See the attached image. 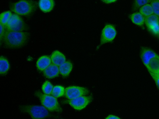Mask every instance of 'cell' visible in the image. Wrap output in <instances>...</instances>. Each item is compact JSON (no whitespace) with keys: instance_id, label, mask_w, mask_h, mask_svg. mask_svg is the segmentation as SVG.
Listing matches in <instances>:
<instances>
[{"instance_id":"obj_1","label":"cell","mask_w":159,"mask_h":119,"mask_svg":"<svg viewBox=\"0 0 159 119\" xmlns=\"http://www.w3.org/2000/svg\"><path fill=\"white\" fill-rule=\"evenodd\" d=\"M30 37V33L28 32L10 31L5 29L0 43L7 48H18L25 45L29 41Z\"/></svg>"},{"instance_id":"obj_2","label":"cell","mask_w":159,"mask_h":119,"mask_svg":"<svg viewBox=\"0 0 159 119\" xmlns=\"http://www.w3.org/2000/svg\"><path fill=\"white\" fill-rule=\"evenodd\" d=\"M38 3L33 0H20L11 4L10 10L19 15L27 16L37 9Z\"/></svg>"},{"instance_id":"obj_3","label":"cell","mask_w":159,"mask_h":119,"mask_svg":"<svg viewBox=\"0 0 159 119\" xmlns=\"http://www.w3.org/2000/svg\"><path fill=\"white\" fill-rule=\"evenodd\" d=\"M34 95L42 105L49 111L59 113L62 112V108L56 97L39 91H36Z\"/></svg>"},{"instance_id":"obj_4","label":"cell","mask_w":159,"mask_h":119,"mask_svg":"<svg viewBox=\"0 0 159 119\" xmlns=\"http://www.w3.org/2000/svg\"><path fill=\"white\" fill-rule=\"evenodd\" d=\"M20 111L28 114L33 119H42L52 117L44 107L37 105H25L20 107Z\"/></svg>"},{"instance_id":"obj_5","label":"cell","mask_w":159,"mask_h":119,"mask_svg":"<svg viewBox=\"0 0 159 119\" xmlns=\"http://www.w3.org/2000/svg\"><path fill=\"white\" fill-rule=\"evenodd\" d=\"M5 27L6 30L10 31H24L28 29L23 20L17 14H12Z\"/></svg>"},{"instance_id":"obj_6","label":"cell","mask_w":159,"mask_h":119,"mask_svg":"<svg viewBox=\"0 0 159 119\" xmlns=\"http://www.w3.org/2000/svg\"><path fill=\"white\" fill-rule=\"evenodd\" d=\"M116 35L117 31L115 26L111 24H106L101 32L99 46L112 42Z\"/></svg>"},{"instance_id":"obj_7","label":"cell","mask_w":159,"mask_h":119,"mask_svg":"<svg viewBox=\"0 0 159 119\" xmlns=\"http://www.w3.org/2000/svg\"><path fill=\"white\" fill-rule=\"evenodd\" d=\"M91 95L82 96L63 102L70 104L73 108L77 110H81L85 108L92 101Z\"/></svg>"},{"instance_id":"obj_8","label":"cell","mask_w":159,"mask_h":119,"mask_svg":"<svg viewBox=\"0 0 159 119\" xmlns=\"http://www.w3.org/2000/svg\"><path fill=\"white\" fill-rule=\"evenodd\" d=\"M88 89L85 87L77 86H68L65 89L64 96L69 99H73L87 95Z\"/></svg>"},{"instance_id":"obj_9","label":"cell","mask_w":159,"mask_h":119,"mask_svg":"<svg viewBox=\"0 0 159 119\" xmlns=\"http://www.w3.org/2000/svg\"><path fill=\"white\" fill-rule=\"evenodd\" d=\"M158 55L152 50L145 47H142L140 50L141 60L146 67L150 60Z\"/></svg>"},{"instance_id":"obj_10","label":"cell","mask_w":159,"mask_h":119,"mask_svg":"<svg viewBox=\"0 0 159 119\" xmlns=\"http://www.w3.org/2000/svg\"><path fill=\"white\" fill-rule=\"evenodd\" d=\"M59 73V68L54 64H51L43 71L44 76L48 79H52L57 77Z\"/></svg>"},{"instance_id":"obj_11","label":"cell","mask_w":159,"mask_h":119,"mask_svg":"<svg viewBox=\"0 0 159 119\" xmlns=\"http://www.w3.org/2000/svg\"><path fill=\"white\" fill-rule=\"evenodd\" d=\"M51 58L49 56L43 55L37 60L36 63V67L39 71H43L51 64Z\"/></svg>"},{"instance_id":"obj_12","label":"cell","mask_w":159,"mask_h":119,"mask_svg":"<svg viewBox=\"0 0 159 119\" xmlns=\"http://www.w3.org/2000/svg\"><path fill=\"white\" fill-rule=\"evenodd\" d=\"M55 4L54 0H39L38 2L39 9L45 13L51 11L53 9Z\"/></svg>"},{"instance_id":"obj_13","label":"cell","mask_w":159,"mask_h":119,"mask_svg":"<svg viewBox=\"0 0 159 119\" xmlns=\"http://www.w3.org/2000/svg\"><path fill=\"white\" fill-rule=\"evenodd\" d=\"M50 58L53 64L57 66H60L66 61L65 55L57 50L55 51L52 53Z\"/></svg>"},{"instance_id":"obj_14","label":"cell","mask_w":159,"mask_h":119,"mask_svg":"<svg viewBox=\"0 0 159 119\" xmlns=\"http://www.w3.org/2000/svg\"><path fill=\"white\" fill-rule=\"evenodd\" d=\"M146 68L148 71L157 74L159 72V55L152 58Z\"/></svg>"},{"instance_id":"obj_15","label":"cell","mask_w":159,"mask_h":119,"mask_svg":"<svg viewBox=\"0 0 159 119\" xmlns=\"http://www.w3.org/2000/svg\"><path fill=\"white\" fill-rule=\"evenodd\" d=\"M72 68V64L69 60L66 61L59 68L60 73L64 77H66L69 75Z\"/></svg>"},{"instance_id":"obj_16","label":"cell","mask_w":159,"mask_h":119,"mask_svg":"<svg viewBox=\"0 0 159 119\" xmlns=\"http://www.w3.org/2000/svg\"><path fill=\"white\" fill-rule=\"evenodd\" d=\"M129 17L132 22L137 25L142 26L144 23L145 17L140 12L133 13L130 15Z\"/></svg>"},{"instance_id":"obj_17","label":"cell","mask_w":159,"mask_h":119,"mask_svg":"<svg viewBox=\"0 0 159 119\" xmlns=\"http://www.w3.org/2000/svg\"><path fill=\"white\" fill-rule=\"evenodd\" d=\"M10 64L7 59L2 56L0 58V73L1 75L6 74L10 68Z\"/></svg>"},{"instance_id":"obj_18","label":"cell","mask_w":159,"mask_h":119,"mask_svg":"<svg viewBox=\"0 0 159 119\" xmlns=\"http://www.w3.org/2000/svg\"><path fill=\"white\" fill-rule=\"evenodd\" d=\"M144 23L148 29L154 24L159 23V17L155 14L145 17Z\"/></svg>"},{"instance_id":"obj_19","label":"cell","mask_w":159,"mask_h":119,"mask_svg":"<svg viewBox=\"0 0 159 119\" xmlns=\"http://www.w3.org/2000/svg\"><path fill=\"white\" fill-rule=\"evenodd\" d=\"M65 89L60 85H57L53 87L51 94L56 98H59L64 95Z\"/></svg>"},{"instance_id":"obj_20","label":"cell","mask_w":159,"mask_h":119,"mask_svg":"<svg viewBox=\"0 0 159 119\" xmlns=\"http://www.w3.org/2000/svg\"><path fill=\"white\" fill-rule=\"evenodd\" d=\"M139 12L145 17L152 14L153 11L151 5L148 4L140 7Z\"/></svg>"},{"instance_id":"obj_21","label":"cell","mask_w":159,"mask_h":119,"mask_svg":"<svg viewBox=\"0 0 159 119\" xmlns=\"http://www.w3.org/2000/svg\"><path fill=\"white\" fill-rule=\"evenodd\" d=\"M12 15L11 12L9 11L2 13L0 15V24L5 27Z\"/></svg>"},{"instance_id":"obj_22","label":"cell","mask_w":159,"mask_h":119,"mask_svg":"<svg viewBox=\"0 0 159 119\" xmlns=\"http://www.w3.org/2000/svg\"><path fill=\"white\" fill-rule=\"evenodd\" d=\"M53 88V85L48 81H45L42 86V90L43 92L47 95H50L52 93Z\"/></svg>"},{"instance_id":"obj_23","label":"cell","mask_w":159,"mask_h":119,"mask_svg":"<svg viewBox=\"0 0 159 119\" xmlns=\"http://www.w3.org/2000/svg\"><path fill=\"white\" fill-rule=\"evenodd\" d=\"M152 0H134L133 7V10L136 11L139 7L151 2Z\"/></svg>"},{"instance_id":"obj_24","label":"cell","mask_w":159,"mask_h":119,"mask_svg":"<svg viewBox=\"0 0 159 119\" xmlns=\"http://www.w3.org/2000/svg\"><path fill=\"white\" fill-rule=\"evenodd\" d=\"M151 5L153 13L159 17V0H152L151 2Z\"/></svg>"},{"instance_id":"obj_25","label":"cell","mask_w":159,"mask_h":119,"mask_svg":"<svg viewBox=\"0 0 159 119\" xmlns=\"http://www.w3.org/2000/svg\"><path fill=\"white\" fill-rule=\"evenodd\" d=\"M148 29L151 33L156 36L159 33V23L152 25Z\"/></svg>"},{"instance_id":"obj_26","label":"cell","mask_w":159,"mask_h":119,"mask_svg":"<svg viewBox=\"0 0 159 119\" xmlns=\"http://www.w3.org/2000/svg\"><path fill=\"white\" fill-rule=\"evenodd\" d=\"M148 72L153 78L157 88L159 89V75L150 71Z\"/></svg>"},{"instance_id":"obj_27","label":"cell","mask_w":159,"mask_h":119,"mask_svg":"<svg viewBox=\"0 0 159 119\" xmlns=\"http://www.w3.org/2000/svg\"><path fill=\"white\" fill-rule=\"evenodd\" d=\"M0 42L2 40L3 37L4 36L5 31V28L4 26L1 24H0Z\"/></svg>"},{"instance_id":"obj_28","label":"cell","mask_w":159,"mask_h":119,"mask_svg":"<svg viewBox=\"0 0 159 119\" xmlns=\"http://www.w3.org/2000/svg\"><path fill=\"white\" fill-rule=\"evenodd\" d=\"M106 119H120V118L118 117L117 116H115L113 115H109L106 118Z\"/></svg>"},{"instance_id":"obj_29","label":"cell","mask_w":159,"mask_h":119,"mask_svg":"<svg viewBox=\"0 0 159 119\" xmlns=\"http://www.w3.org/2000/svg\"><path fill=\"white\" fill-rule=\"evenodd\" d=\"M103 2L107 3H111L116 2L117 0H101Z\"/></svg>"},{"instance_id":"obj_30","label":"cell","mask_w":159,"mask_h":119,"mask_svg":"<svg viewBox=\"0 0 159 119\" xmlns=\"http://www.w3.org/2000/svg\"><path fill=\"white\" fill-rule=\"evenodd\" d=\"M156 36L159 39V33L156 35Z\"/></svg>"},{"instance_id":"obj_31","label":"cell","mask_w":159,"mask_h":119,"mask_svg":"<svg viewBox=\"0 0 159 119\" xmlns=\"http://www.w3.org/2000/svg\"><path fill=\"white\" fill-rule=\"evenodd\" d=\"M157 74H158V75H159V72Z\"/></svg>"}]
</instances>
